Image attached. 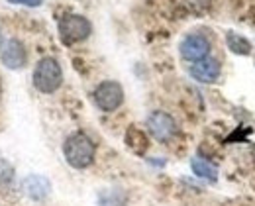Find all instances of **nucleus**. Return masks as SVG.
<instances>
[{
	"label": "nucleus",
	"mask_w": 255,
	"mask_h": 206,
	"mask_svg": "<svg viewBox=\"0 0 255 206\" xmlns=\"http://www.w3.org/2000/svg\"><path fill=\"white\" fill-rule=\"evenodd\" d=\"M63 153L67 163L71 167H75V169H87L95 161L96 145L87 134L77 132V134H71V136L65 139Z\"/></svg>",
	"instance_id": "nucleus-1"
},
{
	"label": "nucleus",
	"mask_w": 255,
	"mask_h": 206,
	"mask_svg": "<svg viewBox=\"0 0 255 206\" xmlns=\"http://www.w3.org/2000/svg\"><path fill=\"white\" fill-rule=\"evenodd\" d=\"M63 83V71L57 59L43 57L33 69V87L43 95H53Z\"/></svg>",
	"instance_id": "nucleus-2"
},
{
	"label": "nucleus",
	"mask_w": 255,
	"mask_h": 206,
	"mask_svg": "<svg viewBox=\"0 0 255 206\" xmlns=\"http://www.w3.org/2000/svg\"><path fill=\"white\" fill-rule=\"evenodd\" d=\"M59 37L65 45H73V43H79L83 39H87L91 32H93V26L91 22L85 18V16H79V14H67L59 20Z\"/></svg>",
	"instance_id": "nucleus-3"
},
{
	"label": "nucleus",
	"mask_w": 255,
	"mask_h": 206,
	"mask_svg": "<svg viewBox=\"0 0 255 206\" xmlns=\"http://www.w3.org/2000/svg\"><path fill=\"white\" fill-rule=\"evenodd\" d=\"M95 103L104 112H114L124 103V89L116 81H104L95 89Z\"/></svg>",
	"instance_id": "nucleus-4"
},
{
	"label": "nucleus",
	"mask_w": 255,
	"mask_h": 206,
	"mask_svg": "<svg viewBox=\"0 0 255 206\" xmlns=\"http://www.w3.org/2000/svg\"><path fill=\"white\" fill-rule=\"evenodd\" d=\"M179 49H181L183 59L196 63V61H202V59H206V57H208V53H210L212 45H210V39H208L206 35L191 34L181 41Z\"/></svg>",
	"instance_id": "nucleus-5"
},
{
	"label": "nucleus",
	"mask_w": 255,
	"mask_h": 206,
	"mask_svg": "<svg viewBox=\"0 0 255 206\" xmlns=\"http://www.w3.org/2000/svg\"><path fill=\"white\" fill-rule=\"evenodd\" d=\"M147 128H149V134L155 137L157 141H169L171 137L177 134V124L175 120L167 114V112H151L149 118H147Z\"/></svg>",
	"instance_id": "nucleus-6"
},
{
	"label": "nucleus",
	"mask_w": 255,
	"mask_h": 206,
	"mask_svg": "<svg viewBox=\"0 0 255 206\" xmlns=\"http://www.w3.org/2000/svg\"><path fill=\"white\" fill-rule=\"evenodd\" d=\"M0 59L4 63L6 69H22L28 61V55H26V49H24V43L16 37L8 39L4 45H2V53H0Z\"/></svg>",
	"instance_id": "nucleus-7"
},
{
	"label": "nucleus",
	"mask_w": 255,
	"mask_h": 206,
	"mask_svg": "<svg viewBox=\"0 0 255 206\" xmlns=\"http://www.w3.org/2000/svg\"><path fill=\"white\" fill-rule=\"evenodd\" d=\"M22 193L32 201H43L51 193V183L41 175H28L22 181Z\"/></svg>",
	"instance_id": "nucleus-8"
},
{
	"label": "nucleus",
	"mask_w": 255,
	"mask_h": 206,
	"mask_svg": "<svg viewBox=\"0 0 255 206\" xmlns=\"http://www.w3.org/2000/svg\"><path fill=\"white\" fill-rule=\"evenodd\" d=\"M191 77L198 83H214L220 77V63L214 57H206L191 65Z\"/></svg>",
	"instance_id": "nucleus-9"
},
{
	"label": "nucleus",
	"mask_w": 255,
	"mask_h": 206,
	"mask_svg": "<svg viewBox=\"0 0 255 206\" xmlns=\"http://www.w3.org/2000/svg\"><path fill=\"white\" fill-rule=\"evenodd\" d=\"M191 167H192V173H194L196 177H200V179H206V181H210V183H214V181L218 179L216 167H214L212 163H208L206 159H202V157H194L191 161Z\"/></svg>",
	"instance_id": "nucleus-10"
},
{
	"label": "nucleus",
	"mask_w": 255,
	"mask_h": 206,
	"mask_svg": "<svg viewBox=\"0 0 255 206\" xmlns=\"http://www.w3.org/2000/svg\"><path fill=\"white\" fill-rule=\"evenodd\" d=\"M226 43H228V47H230L236 55H250V53H252V43L248 41V37L236 34V32L226 34Z\"/></svg>",
	"instance_id": "nucleus-11"
},
{
	"label": "nucleus",
	"mask_w": 255,
	"mask_h": 206,
	"mask_svg": "<svg viewBox=\"0 0 255 206\" xmlns=\"http://www.w3.org/2000/svg\"><path fill=\"white\" fill-rule=\"evenodd\" d=\"M126 143L131 147V151H135V153H145V149L149 147V141H147V137L145 134L141 132V130H137V128H129L126 134Z\"/></svg>",
	"instance_id": "nucleus-12"
},
{
	"label": "nucleus",
	"mask_w": 255,
	"mask_h": 206,
	"mask_svg": "<svg viewBox=\"0 0 255 206\" xmlns=\"http://www.w3.org/2000/svg\"><path fill=\"white\" fill-rule=\"evenodd\" d=\"M12 179H14V169H12V165H10L8 161L0 159V187L10 185Z\"/></svg>",
	"instance_id": "nucleus-13"
},
{
	"label": "nucleus",
	"mask_w": 255,
	"mask_h": 206,
	"mask_svg": "<svg viewBox=\"0 0 255 206\" xmlns=\"http://www.w3.org/2000/svg\"><path fill=\"white\" fill-rule=\"evenodd\" d=\"M12 4H24V6H39L43 0H8Z\"/></svg>",
	"instance_id": "nucleus-14"
},
{
	"label": "nucleus",
	"mask_w": 255,
	"mask_h": 206,
	"mask_svg": "<svg viewBox=\"0 0 255 206\" xmlns=\"http://www.w3.org/2000/svg\"><path fill=\"white\" fill-rule=\"evenodd\" d=\"M2 45H4V43H2V34H0V47H2Z\"/></svg>",
	"instance_id": "nucleus-15"
}]
</instances>
